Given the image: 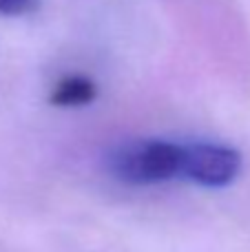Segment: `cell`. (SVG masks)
Listing matches in <instances>:
<instances>
[{"label":"cell","instance_id":"obj_1","mask_svg":"<svg viewBox=\"0 0 250 252\" xmlns=\"http://www.w3.org/2000/svg\"><path fill=\"white\" fill-rule=\"evenodd\" d=\"M184 148L186 144L171 139H133L113 148L109 170L128 186H157L184 179Z\"/></svg>","mask_w":250,"mask_h":252},{"label":"cell","instance_id":"obj_2","mask_svg":"<svg viewBox=\"0 0 250 252\" xmlns=\"http://www.w3.org/2000/svg\"><path fill=\"white\" fill-rule=\"evenodd\" d=\"M242 170V155L233 146L195 142L184 148V179L206 188L228 186Z\"/></svg>","mask_w":250,"mask_h":252},{"label":"cell","instance_id":"obj_3","mask_svg":"<svg viewBox=\"0 0 250 252\" xmlns=\"http://www.w3.org/2000/svg\"><path fill=\"white\" fill-rule=\"evenodd\" d=\"M97 95V89L91 78L87 75H64L58 80V84L51 91V104L73 109L93 102Z\"/></svg>","mask_w":250,"mask_h":252},{"label":"cell","instance_id":"obj_4","mask_svg":"<svg viewBox=\"0 0 250 252\" xmlns=\"http://www.w3.org/2000/svg\"><path fill=\"white\" fill-rule=\"evenodd\" d=\"M38 7V0H0V16H25Z\"/></svg>","mask_w":250,"mask_h":252}]
</instances>
